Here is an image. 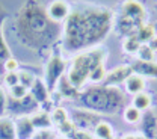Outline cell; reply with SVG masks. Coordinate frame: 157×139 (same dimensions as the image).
<instances>
[{
    "mask_svg": "<svg viewBox=\"0 0 157 139\" xmlns=\"http://www.w3.org/2000/svg\"><path fill=\"white\" fill-rule=\"evenodd\" d=\"M70 6H68V3L65 2V0H55V2H52L50 5H48V8H47V15H48V18L52 21H55V23H60V21L67 20L68 18V15H70Z\"/></svg>",
    "mask_w": 157,
    "mask_h": 139,
    "instance_id": "9c48e42d",
    "label": "cell"
},
{
    "mask_svg": "<svg viewBox=\"0 0 157 139\" xmlns=\"http://www.w3.org/2000/svg\"><path fill=\"white\" fill-rule=\"evenodd\" d=\"M17 32L24 45L32 50H45L60 37L59 23L48 18L36 0H26L17 15Z\"/></svg>",
    "mask_w": 157,
    "mask_h": 139,
    "instance_id": "7a4b0ae2",
    "label": "cell"
},
{
    "mask_svg": "<svg viewBox=\"0 0 157 139\" xmlns=\"http://www.w3.org/2000/svg\"><path fill=\"white\" fill-rule=\"evenodd\" d=\"M30 95L36 100L38 104H47L50 101V98H48V89H47L45 83L39 79H35L33 85L30 86Z\"/></svg>",
    "mask_w": 157,
    "mask_h": 139,
    "instance_id": "5bb4252c",
    "label": "cell"
},
{
    "mask_svg": "<svg viewBox=\"0 0 157 139\" xmlns=\"http://www.w3.org/2000/svg\"><path fill=\"white\" fill-rule=\"evenodd\" d=\"M0 139H17L15 122L9 118L0 119Z\"/></svg>",
    "mask_w": 157,
    "mask_h": 139,
    "instance_id": "e0dca14e",
    "label": "cell"
},
{
    "mask_svg": "<svg viewBox=\"0 0 157 139\" xmlns=\"http://www.w3.org/2000/svg\"><path fill=\"white\" fill-rule=\"evenodd\" d=\"M5 11L0 8V71H3V65L5 62L11 58V53L6 47V42H5V38H3V33H2V24H3V20H5Z\"/></svg>",
    "mask_w": 157,
    "mask_h": 139,
    "instance_id": "ac0fdd59",
    "label": "cell"
},
{
    "mask_svg": "<svg viewBox=\"0 0 157 139\" xmlns=\"http://www.w3.org/2000/svg\"><path fill=\"white\" fill-rule=\"evenodd\" d=\"M106 76H107V73H106V70H104V65L101 64V65H98L97 68L92 71V74L89 76V82L94 83V85H98V83L104 82Z\"/></svg>",
    "mask_w": 157,
    "mask_h": 139,
    "instance_id": "d4e9b609",
    "label": "cell"
},
{
    "mask_svg": "<svg viewBox=\"0 0 157 139\" xmlns=\"http://www.w3.org/2000/svg\"><path fill=\"white\" fill-rule=\"evenodd\" d=\"M132 70L135 74L145 76V77H154L157 79V64L156 62H144V60H136L132 65Z\"/></svg>",
    "mask_w": 157,
    "mask_h": 139,
    "instance_id": "4fadbf2b",
    "label": "cell"
},
{
    "mask_svg": "<svg viewBox=\"0 0 157 139\" xmlns=\"http://www.w3.org/2000/svg\"><path fill=\"white\" fill-rule=\"evenodd\" d=\"M154 139H157V136H156V138H154Z\"/></svg>",
    "mask_w": 157,
    "mask_h": 139,
    "instance_id": "f35d334b",
    "label": "cell"
},
{
    "mask_svg": "<svg viewBox=\"0 0 157 139\" xmlns=\"http://www.w3.org/2000/svg\"><path fill=\"white\" fill-rule=\"evenodd\" d=\"M136 139H147V138H144V136L140 135V136H136Z\"/></svg>",
    "mask_w": 157,
    "mask_h": 139,
    "instance_id": "8d00e7d4",
    "label": "cell"
},
{
    "mask_svg": "<svg viewBox=\"0 0 157 139\" xmlns=\"http://www.w3.org/2000/svg\"><path fill=\"white\" fill-rule=\"evenodd\" d=\"M33 139H52V133L50 132H45V130H41L39 133L33 135Z\"/></svg>",
    "mask_w": 157,
    "mask_h": 139,
    "instance_id": "836d02e7",
    "label": "cell"
},
{
    "mask_svg": "<svg viewBox=\"0 0 157 139\" xmlns=\"http://www.w3.org/2000/svg\"><path fill=\"white\" fill-rule=\"evenodd\" d=\"M140 132L147 139H154L157 136V117L153 110H147L140 118Z\"/></svg>",
    "mask_w": 157,
    "mask_h": 139,
    "instance_id": "8fae6325",
    "label": "cell"
},
{
    "mask_svg": "<svg viewBox=\"0 0 157 139\" xmlns=\"http://www.w3.org/2000/svg\"><path fill=\"white\" fill-rule=\"evenodd\" d=\"M148 47H150L153 52H156V50H157V37H154L153 40L148 42Z\"/></svg>",
    "mask_w": 157,
    "mask_h": 139,
    "instance_id": "e575fe53",
    "label": "cell"
},
{
    "mask_svg": "<svg viewBox=\"0 0 157 139\" xmlns=\"http://www.w3.org/2000/svg\"><path fill=\"white\" fill-rule=\"evenodd\" d=\"M104 58H106V50L103 47L101 48L100 47L92 48L89 52H83L73 59L71 67H70L65 77L76 89H80L82 86L86 85V82L89 80V76L92 74V71L98 65L103 64Z\"/></svg>",
    "mask_w": 157,
    "mask_h": 139,
    "instance_id": "277c9868",
    "label": "cell"
},
{
    "mask_svg": "<svg viewBox=\"0 0 157 139\" xmlns=\"http://www.w3.org/2000/svg\"><path fill=\"white\" fill-rule=\"evenodd\" d=\"M9 94H11V98H15V100H20V98H24L27 94H29V89L23 85H15L12 88H9Z\"/></svg>",
    "mask_w": 157,
    "mask_h": 139,
    "instance_id": "484cf974",
    "label": "cell"
},
{
    "mask_svg": "<svg viewBox=\"0 0 157 139\" xmlns=\"http://www.w3.org/2000/svg\"><path fill=\"white\" fill-rule=\"evenodd\" d=\"M150 103H151L150 95H147V94H144V92L135 95V98H133V106H135L136 109H139V110L148 109V107H150Z\"/></svg>",
    "mask_w": 157,
    "mask_h": 139,
    "instance_id": "cb8c5ba5",
    "label": "cell"
},
{
    "mask_svg": "<svg viewBox=\"0 0 157 139\" xmlns=\"http://www.w3.org/2000/svg\"><path fill=\"white\" fill-rule=\"evenodd\" d=\"M5 109H6V95L2 91V88H0V115L5 112Z\"/></svg>",
    "mask_w": 157,
    "mask_h": 139,
    "instance_id": "d6a6232c",
    "label": "cell"
},
{
    "mask_svg": "<svg viewBox=\"0 0 157 139\" xmlns=\"http://www.w3.org/2000/svg\"><path fill=\"white\" fill-rule=\"evenodd\" d=\"M124 83H125V89H127V92H128V94H133V95L140 94V92L144 91V88H145L144 77L139 76V74H135V73L125 80Z\"/></svg>",
    "mask_w": 157,
    "mask_h": 139,
    "instance_id": "9a60e30c",
    "label": "cell"
},
{
    "mask_svg": "<svg viewBox=\"0 0 157 139\" xmlns=\"http://www.w3.org/2000/svg\"><path fill=\"white\" fill-rule=\"evenodd\" d=\"M140 45H142V44L139 42V40L136 38V35H130V37H127V38L124 40V50H125L127 53H130V55H135V53L137 55Z\"/></svg>",
    "mask_w": 157,
    "mask_h": 139,
    "instance_id": "7402d4cb",
    "label": "cell"
},
{
    "mask_svg": "<svg viewBox=\"0 0 157 139\" xmlns=\"http://www.w3.org/2000/svg\"><path fill=\"white\" fill-rule=\"evenodd\" d=\"M124 139H136V136H125Z\"/></svg>",
    "mask_w": 157,
    "mask_h": 139,
    "instance_id": "d590c367",
    "label": "cell"
},
{
    "mask_svg": "<svg viewBox=\"0 0 157 139\" xmlns=\"http://www.w3.org/2000/svg\"><path fill=\"white\" fill-rule=\"evenodd\" d=\"M100 121V117L92 114L91 110H74L73 112V124L74 127H78L82 130H88V129H95Z\"/></svg>",
    "mask_w": 157,
    "mask_h": 139,
    "instance_id": "ba28073f",
    "label": "cell"
},
{
    "mask_svg": "<svg viewBox=\"0 0 157 139\" xmlns=\"http://www.w3.org/2000/svg\"><path fill=\"white\" fill-rule=\"evenodd\" d=\"M62 139H63V138H62Z\"/></svg>",
    "mask_w": 157,
    "mask_h": 139,
    "instance_id": "ab89813d",
    "label": "cell"
},
{
    "mask_svg": "<svg viewBox=\"0 0 157 139\" xmlns=\"http://www.w3.org/2000/svg\"><path fill=\"white\" fill-rule=\"evenodd\" d=\"M18 82H20V85H23V86H26L27 89H30V86H32L33 82H35V77H33L32 73H29V71H20Z\"/></svg>",
    "mask_w": 157,
    "mask_h": 139,
    "instance_id": "f1b7e54d",
    "label": "cell"
},
{
    "mask_svg": "<svg viewBox=\"0 0 157 139\" xmlns=\"http://www.w3.org/2000/svg\"><path fill=\"white\" fill-rule=\"evenodd\" d=\"M59 85V94H60V97H65V98H77L78 95H80V92H78V89H76L70 82L68 79L65 77V76H62L60 80L58 82Z\"/></svg>",
    "mask_w": 157,
    "mask_h": 139,
    "instance_id": "2e32d148",
    "label": "cell"
},
{
    "mask_svg": "<svg viewBox=\"0 0 157 139\" xmlns=\"http://www.w3.org/2000/svg\"><path fill=\"white\" fill-rule=\"evenodd\" d=\"M52 121H53V122H55L58 127L63 125L65 122H68V118H67V112H65L63 109H60V107L55 109V110H53V115H52Z\"/></svg>",
    "mask_w": 157,
    "mask_h": 139,
    "instance_id": "83f0119b",
    "label": "cell"
},
{
    "mask_svg": "<svg viewBox=\"0 0 157 139\" xmlns=\"http://www.w3.org/2000/svg\"><path fill=\"white\" fill-rule=\"evenodd\" d=\"M121 15L117 21V29L125 37L135 35L144 26L145 8L137 0H125L121 5Z\"/></svg>",
    "mask_w": 157,
    "mask_h": 139,
    "instance_id": "5b68a950",
    "label": "cell"
},
{
    "mask_svg": "<svg viewBox=\"0 0 157 139\" xmlns=\"http://www.w3.org/2000/svg\"><path fill=\"white\" fill-rule=\"evenodd\" d=\"M80 103L86 110L101 112V114H115L118 112L125 101L124 92L118 86L107 85H92L85 89L80 95Z\"/></svg>",
    "mask_w": 157,
    "mask_h": 139,
    "instance_id": "3957f363",
    "label": "cell"
},
{
    "mask_svg": "<svg viewBox=\"0 0 157 139\" xmlns=\"http://www.w3.org/2000/svg\"><path fill=\"white\" fill-rule=\"evenodd\" d=\"M94 130H95L97 138H100V139H113V130H112V127H110L107 122H104V121L98 122L97 127H95Z\"/></svg>",
    "mask_w": 157,
    "mask_h": 139,
    "instance_id": "44dd1931",
    "label": "cell"
},
{
    "mask_svg": "<svg viewBox=\"0 0 157 139\" xmlns=\"http://www.w3.org/2000/svg\"><path fill=\"white\" fill-rule=\"evenodd\" d=\"M113 26V15L107 8L78 5L70 11L63 27V50L74 53L94 47L104 40Z\"/></svg>",
    "mask_w": 157,
    "mask_h": 139,
    "instance_id": "6da1fadb",
    "label": "cell"
},
{
    "mask_svg": "<svg viewBox=\"0 0 157 139\" xmlns=\"http://www.w3.org/2000/svg\"><path fill=\"white\" fill-rule=\"evenodd\" d=\"M17 67H18L17 60L12 59V58H9V59L5 62V65H3V70H5L6 73H11V71H17Z\"/></svg>",
    "mask_w": 157,
    "mask_h": 139,
    "instance_id": "4dcf8cb0",
    "label": "cell"
},
{
    "mask_svg": "<svg viewBox=\"0 0 157 139\" xmlns=\"http://www.w3.org/2000/svg\"><path fill=\"white\" fill-rule=\"evenodd\" d=\"M17 139H32L35 135V127L29 117H20L15 122Z\"/></svg>",
    "mask_w": 157,
    "mask_h": 139,
    "instance_id": "7c38bea8",
    "label": "cell"
},
{
    "mask_svg": "<svg viewBox=\"0 0 157 139\" xmlns=\"http://www.w3.org/2000/svg\"><path fill=\"white\" fill-rule=\"evenodd\" d=\"M32 124H33V127L35 129H41V130H44V129H48L50 125H52V118L48 117V114L45 112V110H42V112H36L33 117H32Z\"/></svg>",
    "mask_w": 157,
    "mask_h": 139,
    "instance_id": "ffe728a7",
    "label": "cell"
},
{
    "mask_svg": "<svg viewBox=\"0 0 157 139\" xmlns=\"http://www.w3.org/2000/svg\"><path fill=\"white\" fill-rule=\"evenodd\" d=\"M124 118L127 119L128 122H137V121H140L142 115H140V110H139V109H136L135 106H130V107L125 109Z\"/></svg>",
    "mask_w": 157,
    "mask_h": 139,
    "instance_id": "4316f807",
    "label": "cell"
},
{
    "mask_svg": "<svg viewBox=\"0 0 157 139\" xmlns=\"http://www.w3.org/2000/svg\"><path fill=\"white\" fill-rule=\"evenodd\" d=\"M63 71H65V62L63 59L59 56V55H53L48 64H47V68H45V86L48 91H52L58 82L60 80V77L63 76Z\"/></svg>",
    "mask_w": 157,
    "mask_h": 139,
    "instance_id": "8992f818",
    "label": "cell"
},
{
    "mask_svg": "<svg viewBox=\"0 0 157 139\" xmlns=\"http://www.w3.org/2000/svg\"><path fill=\"white\" fill-rule=\"evenodd\" d=\"M132 74H133L132 65H121V67H118V68H115V70H112V71L107 73V76H106V79L103 82V85L117 86L119 83H124Z\"/></svg>",
    "mask_w": 157,
    "mask_h": 139,
    "instance_id": "30bf717a",
    "label": "cell"
},
{
    "mask_svg": "<svg viewBox=\"0 0 157 139\" xmlns=\"http://www.w3.org/2000/svg\"><path fill=\"white\" fill-rule=\"evenodd\" d=\"M137 56H139V60H144V62H154V60H156L154 52L148 47V44H142V45L139 47Z\"/></svg>",
    "mask_w": 157,
    "mask_h": 139,
    "instance_id": "603a6c76",
    "label": "cell"
},
{
    "mask_svg": "<svg viewBox=\"0 0 157 139\" xmlns=\"http://www.w3.org/2000/svg\"><path fill=\"white\" fill-rule=\"evenodd\" d=\"M68 138L70 139H91V136H89L86 132H83V130H80V132L74 130L71 135H68Z\"/></svg>",
    "mask_w": 157,
    "mask_h": 139,
    "instance_id": "1f68e13d",
    "label": "cell"
},
{
    "mask_svg": "<svg viewBox=\"0 0 157 139\" xmlns=\"http://www.w3.org/2000/svg\"><path fill=\"white\" fill-rule=\"evenodd\" d=\"M38 106L39 104L36 103V100L33 98L30 94H27L24 98H20V100L11 98V97H9V100H6L8 110L12 112V114L21 115V117H27V114L36 112Z\"/></svg>",
    "mask_w": 157,
    "mask_h": 139,
    "instance_id": "52a82bcc",
    "label": "cell"
},
{
    "mask_svg": "<svg viewBox=\"0 0 157 139\" xmlns=\"http://www.w3.org/2000/svg\"><path fill=\"white\" fill-rule=\"evenodd\" d=\"M5 83L9 86V88H12V86H15V85H18V73L17 71H11V73H6L5 74Z\"/></svg>",
    "mask_w": 157,
    "mask_h": 139,
    "instance_id": "f546056e",
    "label": "cell"
},
{
    "mask_svg": "<svg viewBox=\"0 0 157 139\" xmlns=\"http://www.w3.org/2000/svg\"><path fill=\"white\" fill-rule=\"evenodd\" d=\"M153 26H154V24H153ZM154 30L157 32V23H156V26H154Z\"/></svg>",
    "mask_w": 157,
    "mask_h": 139,
    "instance_id": "74e56055",
    "label": "cell"
},
{
    "mask_svg": "<svg viewBox=\"0 0 157 139\" xmlns=\"http://www.w3.org/2000/svg\"><path fill=\"white\" fill-rule=\"evenodd\" d=\"M136 38L139 40L140 44H148L150 41L156 37V30H154V26L153 24H144L136 33Z\"/></svg>",
    "mask_w": 157,
    "mask_h": 139,
    "instance_id": "d6986e66",
    "label": "cell"
}]
</instances>
